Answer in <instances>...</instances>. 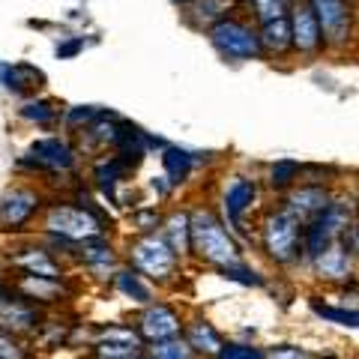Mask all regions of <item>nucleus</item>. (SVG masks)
Here are the masks:
<instances>
[{
  "label": "nucleus",
  "mask_w": 359,
  "mask_h": 359,
  "mask_svg": "<svg viewBox=\"0 0 359 359\" xmlns=\"http://www.w3.org/2000/svg\"><path fill=\"white\" fill-rule=\"evenodd\" d=\"M135 330H138L144 344H159L168 339H180L186 330V323L174 306H168V302H153V306H147L141 311Z\"/></svg>",
  "instance_id": "7"
},
{
  "label": "nucleus",
  "mask_w": 359,
  "mask_h": 359,
  "mask_svg": "<svg viewBox=\"0 0 359 359\" xmlns=\"http://www.w3.org/2000/svg\"><path fill=\"white\" fill-rule=\"evenodd\" d=\"M309 4L318 13L323 45L330 51H344L359 36V30H356L359 13L351 0H309Z\"/></svg>",
  "instance_id": "3"
},
{
  "label": "nucleus",
  "mask_w": 359,
  "mask_h": 359,
  "mask_svg": "<svg viewBox=\"0 0 359 359\" xmlns=\"http://www.w3.org/2000/svg\"><path fill=\"white\" fill-rule=\"evenodd\" d=\"M183 339L189 341V347L198 353V359H216L224 347V335L212 327L207 318H195L186 323Z\"/></svg>",
  "instance_id": "12"
},
{
  "label": "nucleus",
  "mask_w": 359,
  "mask_h": 359,
  "mask_svg": "<svg viewBox=\"0 0 359 359\" xmlns=\"http://www.w3.org/2000/svg\"><path fill=\"white\" fill-rule=\"evenodd\" d=\"M222 276H224V278H231V282L249 285V287H252V285H255V287H257V285H264V278H261V276H257V273H255V269H252L249 264H240V266L222 269Z\"/></svg>",
  "instance_id": "30"
},
{
  "label": "nucleus",
  "mask_w": 359,
  "mask_h": 359,
  "mask_svg": "<svg viewBox=\"0 0 359 359\" xmlns=\"http://www.w3.org/2000/svg\"><path fill=\"white\" fill-rule=\"evenodd\" d=\"M21 117H27L33 123H48L54 117V111H51L48 102H30V105L21 108Z\"/></svg>",
  "instance_id": "34"
},
{
  "label": "nucleus",
  "mask_w": 359,
  "mask_h": 359,
  "mask_svg": "<svg viewBox=\"0 0 359 359\" xmlns=\"http://www.w3.org/2000/svg\"><path fill=\"white\" fill-rule=\"evenodd\" d=\"M129 261L150 282H171L177 273V252L159 233H144L129 245Z\"/></svg>",
  "instance_id": "4"
},
{
  "label": "nucleus",
  "mask_w": 359,
  "mask_h": 359,
  "mask_svg": "<svg viewBox=\"0 0 359 359\" xmlns=\"http://www.w3.org/2000/svg\"><path fill=\"white\" fill-rule=\"evenodd\" d=\"M216 359H266V347H257L252 341H224Z\"/></svg>",
  "instance_id": "27"
},
{
  "label": "nucleus",
  "mask_w": 359,
  "mask_h": 359,
  "mask_svg": "<svg viewBox=\"0 0 359 359\" xmlns=\"http://www.w3.org/2000/svg\"><path fill=\"white\" fill-rule=\"evenodd\" d=\"M261 245L273 264H297L302 257V222L287 210L269 212L261 224Z\"/></svg>",
  "instance_id": "2"
},
{
  "label": "nucleus",
  "mask_w": 359,
  "mask_h": 359,
  "mask_svg": "<svg viewBox=\"0 0 359 359\" xmlns=\"http://www.w3.org/2000/svg\"><path fill=\"white\" fill-rule=\"evenodd\" d=\"M192 252L201 257V261L216 266L219 273L222 269L245 264L237 240L231 237V231L224 228L216 212H210V210L192 212Z\"/></svg>",
  "instance_id": "1"
},
{
  "label": "nucleus",
  "mask_w": 359,
  "mask_h": 359,
  "mask_svg": "<svg viewBox=\"0 0 359 359\" xmlns=\"http://www.w3.org/2000/svg\"><path fill=\"white\" fill-rule=\"evenodd\" d=\"M39 210V195L30 189H13L0 198V231H18Z\"/></svg>",
  "instance_id": "10"
},
{
  "label": "nucleus",
  "mask_w": 359,
  "mask_h": 359,
  "mask_svg": "<svg viewBox=\"0 0 359 359\" xmlns=\"http://www.w3.org/2000/svg\"><path fill=\"white\" fill-rule=\"evenodd\" d=\"M330 204H332V195L323 186H297L294 192L287 195L285 210L290 212V216H297L302 224H309L311 219H318Z\"/></svg>",
  "instance_id": "11"
},
{
  "label": "nucleus",
  "mask_w": 359,
  "mask_h": 359,
  "mask_svg": "<svg viewBox=\"0 0 359 359\" xmlns=\"http://www.w3.org/2000/svg\"><path fill=\"white\" fill-rule=\"evenodd\" d=\"M255 201H257V186L252 183V180L237 177L228 189H224V195H222V207H224V212H228V219H231L233 224H240L245 212L252 210Z\"/></svg>",
  "instance_id": "13"
},
{
  "label": "nucleus",
  "mask_w": 359,
  "mask_h": 359,
  "mask_svg": "<svg viewBox=\"0 0 359 359\" xmlns=\"http://www.w3.org/2000/svg\"><path fill=\"white\" fill-rule=\"evenodd\" d=\"M114 287L120 290L126 299L138 302V306H153V287L144 282L141 273H135V269H117L114 273Z\"/></svg>",
  "instance_id": "16"
},
{
  "label": "nucleus",
  "mask_w": 359,
  "mask_h": 359,
  "mask_svg": "<svg viewBox=\"0 0 359 359\" xmlns=\"http://www.w3.org/2000/svg\"><path fill=\"white\" fill-rule=\"evenodd\" d=\"M261 45L264 51H276V54H285L294 48V33H290V18H278V21H269V25H261Z\"/></svg>",
  "instance_id": "21"
},
{
  "label": "nucleus",
  "mask_w": 359,
  "mask_h": 359,
  "mask_svg": "<svg viewBox=\"0 0 359 359\" xmlns=\"http://www.w3.org/2000/svg\"><path fill=\"white\" fill-rule=\"evenodd\" d=\"M132 222H135V228H138V231L153 233L156 228H159V212H156V210H141V212H135V216H132Z\"/></svg>",
  "instance_id": "35"
},
{
  "label": "nucleus",
  "mask_w": 359,
  "mask_h": 359,
  "mask_svg": "<svg viewBox=\"0 0 359 359\" xmlns=\"http://www.w3.org/2000/svg\"><path fill=\"white\" fill-rule=\"evenodd\" d=\"M0 359H27V351L15 341V335L0 332Z\"/></svg>",
  "instance_id": "33"
},
{
  "label": "nucleus",
  "mask_w": 359,
  "mask_h": 359,
  "mask_svg": "<svg viewBox=\"0 0 359 359\" xmlns=\"http://www.w3.org/2000/svg\"><path fill=\"white\" fill-rule=\"evenodd\" d=\"M15 290L25 299H39V302H57L63 297V285L57 278H42V276H21Z\"/></svg>",
  "instance_id": "17"
},
{
  "label": "nucleus",
  "mask_w": 359,
  "mask_h": 359,
  "mask_svg": "<svg viewBox=\"0 0 359 359\" xmlns=\"http://www.w3.org/2000/svg\"><path fill=\"white\" fill-rule=\"evenodd\" d=\"M162 237L177 252V257L192 252V212H171L162 224Z\"/></svg>",
  "instance_id": "15"
},
{
  "label": "nucleus",
  "mask_w": 359,
  "mask_h": 359,
  "mask_svg": "<svg viewBox=\"0 0 359 359\" xmlns=\"http://www.w3.org/2000/svg\"><path fill=\"white\" fill-rule=\"evenodd\" d=\"M311 311L318 314L320 320L335 323V327L359 330V309H347V306H339V302H320V299H311Z\"/></svg>",
  "instance_id": "22"
},
{
  "label": "nucleus",
  "mask_w": 359,
  "mask_h": 359,
  "mask_svg": "<svg viewBox=\"0 0 359 359\" xmlns=\"http://www.w3.org/2000/svg\"><path fill=\"white\" fill-rule=\"evenodd\" d=\"M297 177H299V165H294V162H278L273 168V174H269V183H273L276 189H285V186L294 183Z\"/></svg>",
  "instance_id": "31"
},
{
  "label": "nucleus",
  "mask_w": 359,
  "mask_h": 359,
  "mask_svg": "<svg viewBox=\"0 0 359 359\" xmlns=\"http://www.w3.org/2000/svg\"><path fill=\"white\" fill-rule=\"evenodd\" d=\"M90 117H93V108H78V111H69V120L72 123H78V120H90Z\"/></svg>",
  "instance_id": "37"
},
{
  "label": "nucleus",
  "mask_w": 359,
  "mask_h": 359,
  "mask_svg": "<svg viewBox=\"0 0 359 359\" xmlns=\"http://www.w3.org/2000/svg\"><path fill=\"white\" fill-rule=\"evenodd\" d=\"M177 4H189V0H177Z\"/></svg>",
  "instance_id": "39"
},
{
  "label": "nucleus",
  "mask_w": 359,
  "mask_h": 359,
  "mask_svg": "<svg viewBox=\"0 0 359 359\" xmlns=\"http://www.w3.org/2000/svg\"><path fill=\"white\" fill-rule=\"evenodd\" d=\"M45 231L69 243H90L105 233L102 219L90 207H51L45 216Z\"/></svg>",
  "instance_id": "5"
},
{
  "label": "nucleus",
  "mask_w": 359,
  "mask_h": 359,
  "mask_svg": "<svg viewBox=\"0 0 359 359\" xmlns=\"http://www.w3.org/2000/svg\"><path fill=\"white\" fill-rule=\"evenodd\" d=\"M341 243L347 245V252H351V255L356 257V261H359V219L351 224V228H347V233L341 237Z\"/></svg>",
  "instance_id": "36"
},
{
  "label": "nucleus",
  "mask_w": 359,
  "mask_h": 359,
  "mask_svg": "<svg viewBox=\"0 0 359 359\" xmlns=\"http://www.w3.org/2000/svg\"><path fill=\"white\" fill-rule=\"evenodd\" d=\"M141 359H153V356H150V353H144V356H141Z\"/></svg>",
  "instance_id": "38"
},
{
  "label": "nucleus",
  "mask_w": 359,
  "mask_h": 359,
  "mask_svg": "<svg viewBox=\"0 0 359 359\" xmlns=\"http://www.w3.org/2000/svg\"><path fill=\"white\" fill-rule=\"evenodd\" d=\"M144 344H114V341H96L93 344V359H141Z\"/></svg>",
  "instance_id": "24"
},
{
  "label": "nucleus",
  "mask_w": 359,
  "mask_h": 359,
  "mask_svg": "<svg viewBox=\"0 0 359 359\" xmlns=\"http://www.w3.org/2000/svg\"><path fill=\"white\" fill-rule=\"evenodd\" d=\"M266 359H320V353H314L302 344H269Z\"/></svg>",
  "instance_id": "29"
},
{
  "label": "nucleus",
  "mask_w": 359,
  "mask_h": 359,
  "mask_svg": "<svg viewBox=\"0 0 359 359\" xmlns=\"http://www.w3.org/2000/svg\"><path fill=\"white\" fill-rule=\"evenodd\" d=\"M294 4L297 0H252V9H255V18L261 21V25H269V21L287 18Z\"/></svg>",
  "instance_id": "25"
},
{
  "label": "nucleus",
  "mask_w": 359,
  "mask_h": 359,
  "mask_svg": "<svg viewBox=\"0 0 359 359\" xmlns=\"http://www.w3.org/2000/svg\"><path fill=\"white\" fill-rule=\"evenodd\" d=\"M287 18H290V33H294V51H299V54H320V51H327L318 13L311 9L309 0H297V4L290 6Z\"/></svg>",
  "instance_id": "8"
},
{
  "label": "nucleus",
  "mask_w": 359,
  "mask_h": 359,
  "mask_svg": "<svg viewBox=\"0 0 359 359\" xmlns=\"http://www.w3.org/2000/svg\"><path fill=\"white\" fill-rule=\"evenodd\" d=\"M311 266L323 282H332V285H347L356 276V257L347 252V245L341 240L332 243L330 249H323L318 257H311Z\"/></svg>",
  "instance_id": "9"
},
{
  "label": "nucleus",
  "mask_w": 359,
  "mask_h": 359,
  "mask_svg": "<svg viewBox=\"0 0 359 359\" xmlns=\"http://www.w3.org/2000/svg\"><path fill=\"white\" fill-rule=\"evenodd\" d=\"M210 42L216 45V51L228 60H252V57H261L264 54L261 33L237 18H224L216 27H210Z\"/></svg>",
  "instance_id": "6"
},
{
  "label": "nucleus",
  "mask_w": 359,
  "mask_h": 359,
  "mask_svg": "<svg viewBox=\"0 0 359 359\" xmlns=\"http://www.w3.org/2000/svg\"><path fill=\"white\" fill-rule=\"evenodd\" d=\"M162 162H165V171H168V180H171V183H183L189 177V171H192V156L186 150H165Z\"/></svg>",
  "instance_id": "26"
},
{
  "label": "nucleus",
  "mask_w": 359,
  "mask_h": 359,
  "mask_svg": "<svg viewBox=\"0 0 359 359\" xmlns=\"http://www.w3.org/2000/svg\"><path fill=\"white\" fill-rule=\"evenodd\" d=\"M233 0H192V6H189V21L192 25H204V27H216L219 21H224L231 13Z\"/></svg>",
  "instance_id": "20"
},
{
  "label": "nucleus",
  "mask_w": 359,
  "mask_h": 359,
  "mask_svg": "<svg viewBox=\"0 0 359 359\" xmlns=\"http://www.w3.org/2000/svg\"><path fill=\"white\" fill-rule=\"evenodd\" d=\"M81 261L87 264L90 273H96L99 278H105L108 273H114V266H117V257H114V252H111V245L102 243V237L84 243Z\"/></svg>",
  "instance_id": "18"
},
{
  "label": "nucleus",
  "mask_w": 359,
  "mask_h": 359,
  "mask_svg": "<svg viewBox=\"0 0 359 359\" xmlns=\"http://www.w3.org/2000/svg\"><path fill=\"white\" fill-rule=\"evenodd\" d=\"M96 341H114V344H144V339L138 335V330L135 327H120V323H114V327H105L96 332Z\"/></svg>",
  "instance_id": "28"
},
{
  "label": "nucleus",
  "mask_w": 359,
  "mask_h": 359,
  "mask_svg": "<svg viewBox=\"0 0 359 359\" xmlns=\"http://www.w3.org/2000/svg\"><path fill=\"white\" fill-rule=\"evenodd\" d=\"M123 171V165L117 159H111L105 165H99V171H96V180H99V186L105 189L108 195H114V183H117V174Z\"/></svg>",
  "instance_id": "32"
},
{
  "label": "nucleus",
  "mask_w": 359,
  "mask_h": 359,
  "mask_svg": "<svg viewBox=\"0 0 359 359\" xmlns=\"http://www.w3.org/2000/svg\"><path fill=\"white\" fill-rule=\"evenodd\" d=\"M147 353L153 359H198V353L189 347V341L180 335V339H168V341H159V344H150Z\"/></svg>",
  "instance_id": "23"
},
{
  "label": "nucleus",
  "mask_w": 359,
  "mask_h": 359,
  "mask_svg": "<svg viewBox=\"0 0 359 359\" xmlns=\"http://www.w3.org/2000/svg\"><path fill=\"white\" fill-rule=\"evenodd\" d=\"M13 264H15L25 276L57 278V282H60V276H63L60 264L54 261V257L45 252V249H25V252H18V255H13Z\"/></svg>",
  "instance_id": "14"
},
{
  "label": "nucleus",
  "mask_w": 359,
  "mask_h": 359,
  "mask_svg": "<svg viewBox=\"0 0 359 359\" xmlns=\"http://www.w3.org/2000/svg\"><path fill=\"white\" fill-rule=\"evenodd\" d=\"M33 159H36L39 165H48V168H72L75 156L72 150L66 147V144L60 138H45V141H36L33 144Z\"/></svg>",
  "instance_id": "19"
}]
</instances>
